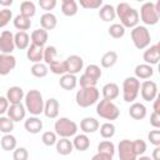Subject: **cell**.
Instances as JSON below:
<instances>
[{"label":"cell","instance_id":"ac0fdd59","mask_svg":"<svg viewBox=\"0 0 160 160\" xmlns=\"http://www.w3.org/2000/svg\"><path fill=\"white\" fill-rule=\"evenodd\" d=\"M25 92L22 90V88L20 86H10L6 91V99L9 101V104H20L21 100H24Z\"/></svg>","mask_w":160,"mask_h":160},{"label":"cell","instance_id":"816d5d0a","mask_svg":"<svg viewBox=\"0 0 160 160\" xmlns=\"http://www.w3.org/2000/svg\"><path fill=\"white\" fill-rule=\"evenodd\" d=\"M39 5L42 10H46V12H50L56 6V0H39Z\"/></svg>","mask_w":160,"mask_h":160},{"label":"cell","instance_id":"bcb514c9","mask_svg":"<svg viewBox=\"0 0 160 160\" xmlns=\"http://www.w3.org/2000/svg\"><path fill=\"white\" fill-rule=\"evenodd\" d=\"M11 19H12V11L10 9L4 8L2 10H0V29L5 28Z\"/></svg>","mask_w":160,"mask_h":160},{"label":"cell","instance_id":"5bb4252c","mask_svg":"<svg viewBox=\"0 0 160 160\" xmlns=\"http://www.w3.org/2000/svg\"><path fill=\"white\" fill-rule=\"evenodd\" d=\"M142 60L148 65L158 64L160 60V45L154 44V45H150L149 48H146V50L142 54Z\"/></svg>","mask_w":160,"mask_h":160},{"label":"cell","instance_id":"8992f818","mask_svg":"<svg viewBox=\"0 0 160 160\" xmlns=\"http://www.w3.org/2000/svg\"><path fill=\"white\" fill-rule=\"evenodd\" d=\"M140 91V80L135 76H128L122 82V99L125 102H134Z\"/></svg>","mask_w":160,"mask_h":160},{"label":"cell","instance_id":"e575fe53","mask_svg":"<svg viewBox=\"0 0 160 160\" xmlns=\"http://www.w3.org/2000/svg\"><path fill=\"white\" fill-rule=\"evenodd\" d=\"M12 22H14V26H15L19 31H26V30H29L30 26H31V20H30L29 18H25V16L20 15V14L14 18Z\"/></svg>","mask_w":160,"mask_h":160},{"label":"cell","instance_id":"11a10c76","mask_svg":"<svg viewBox=\"0 0 160 160\" xmlns=\"http://www.w3.org/2000/svg\"><path fill=\"white\" fill-rule=\"evenodd\" d=\"M91 160H112V156L108 154H102V152H96L91 158Z\"/></svg>","mask_w":160,"mask_h":160},{"label":"cell","instance_id":"7bdbcfd3","mask_svg":"<svg viewBox=\"0 0 160 160\" xmlns=\"http://www.w3.org/2000/svg\"><path fill=\"white\" fill-rule=\"evenodd\" d=\"M84 74L89 75L90 78H92L94 80L98 81V80L101 78L102 71H101L100 66H98V65H95V64H90V65H88V66L85 68V72H84Z\"/></svg>","mask_w":160,"mask_h":160},{"label":"cell","instance_id":"30bf717a","mask_svg":"<svg viewBox=\"0 0 160 160\" xmlns=\"http://www.w3.org/2000/svg\"><path fill=\"white\" fill-rule=\"evenodd\" d=\"M118 154H119L120 160H136L138 159V155L135 154L134 148H132V141L128 139L120 140L118 145Z\"/></svg>","mask_w":160,"mask_h":160},{"label":"cell","instance_id":"4316f807","mask_svg":"<svg viewBox=\"0 0 160 160\" xmlns=\"http://www.w3.org/2000/svg\"><path fill=\"white\" fill-rule=\"evenodd\" d=\"M59 85L64 90H74L76 88V85H78V78H76V75L64 74V75L60 76Z\"/></svg>","mask_w":160,"mask_h":160},{"label":"cell","instance_id":"d6986e66","mask_svg":"<svg viewBox=\"0 0 160 160\" xmlns=\"http://www.w3.org/2000/svg\"><path fill=\"white\" fill-rule=\"evenodd\" d=\"M99 126H100L99 121L91 116H86L80 121V129L82 130L84 134H92L99 130Z\"/></svg>","mask_w":160,"mask_h":160},{"label":"cell","instance_id":"3957f363","mask_svg":"<svg viewBox=\"0 0 160 160\" xmlns=\"http://www.w3.org/2000/svg\"><path fill=\"white\" fill-rule=\"evenodd\" d=\"M100 98V91L98 90L96 86L92 88H81L80 90L76 91L75 95V101L80 108H89L99 101Z\"/></svg>","mask_w":160,"mask_h":160},{"label":"cell","instance_id":"ee69618b","mask_svg":"<svg viewBox=\"0 0 160 160\" xmlns=\"http://www.w3.org/2000/svg\"><path fill=\"white\" fill-rule=\"evenodd\" d=\"M41 141L46 146H52L58 141V135L55 134V131H45L41 135Z\"/></svg>","mask_w":160,"mask_h":160},{"label":"cell","instance_id":"7dc6e473","mask_svg":"<svg viewBox=\"0 0 160 160\" xmlns=\"http://www.w3.org/2000/svg\"><path fill=\"white\" fill-rule=\"evenodd\" d=\"M132 148H134L135 154H136L138 156H141V155L145 154L148 146H146V142H145L144 140H141V139H136V140L132 141Z\"/></svg>","mask_w":160,"mask_h":160},{"label":"cell","instance_id":"680465c9","mask_svg":"<svg viewBox=\"0 0 160 160\" xmlns=\"http://www.w3.org/2000/svg\"><path fill=\"white\" fill-rule=\"evenodd\" d=\"M0 5H2V6H11L12 5V0H0Z\"/></svg>","mask_w":160,"mask_h":160},{"label":"cell","instance_id":"1f68e13d","mask_svg":"<svg viewBox=\"0 0 160 160\" xmlns=\"http://www.w3.org/2000/svg\"><path fill=\"white\" fill-rule=\"evenodd\" d=\"M18 140L11 134H4V136L0 139V146L5 151H14L16 149Z\"/></svg>","mask_w":160,"mask_h":160},{"label":"cell","instance_id":"7402d4cb","mask_svg":"<svg viewBox=\"0 0 160 160\" xmlns=\"http://www.w3.org/2000/svg\"><path fill=\"white\" fill-rule=\"evenodd\" d=\"M101 92H102V98H104L105 100L112 101V100H115V99L119 96L120 90H119L118 84H115V82H108V84H105V85L102 86Z\"/></svg>","mask_w":160,"mask_h":160},{"label":"cell","instance_id":"91938a15","mask_svg":"<svg viewBox=\"0 0 160 160\" xmlns=\"http://www.w3.org/2000/svg\"><path fill=\"white\" fill-rule=\"evenodd\" d=\"M136 160H152L150 156H146V155H141V156H139Z\"/></svg>","mask_w":160,"mask_h":160},{"label":"cell","instance_id":"6f0895ef","mask_svg":"<svg viewBox=\"0 0 160 160\" xmlns=\"http://www.w3.org/2000/svg\"><path fill=\"white\" fill-rule=\"evenodd\" d=\"M152 160H160V146H155L152 150V155L150 156Z\"/></svg>","mask_w":160,"mask_h":160},{"label":"cell","instance_id":"f5cc1de1","mask_svg":"<svg viewBox=\"0 0 160 160\" xmlns=\"http://www.w3.org/2000/svg\"><path fill=\"white\" fill-rule=\"evenodd\" d=\"M150 124H151L152 128L160 129V114L152 111L151 115H150Z\"/></svg>","mask_w":160,"mask_h":160},{"label":"cell","instance_id":"f35d334b","mask_svg":"<svg viewBox=\"0 0 160 160\" xmlns=\"http://www.w3.org/2000/svg\"><path fill=\"white\" fill-rule=\"evenodd\" d=\"M98 152H102V154H108V155L114 156V154H115V145H114V142L110 141V140H102L98 145Z\"/></svg>","mask_w":160,"mask_h":160},{"label":"cell","instance_id":"ba28073f","mask_svg":"<svg viewBox=\"0 0 160 160\" xmlns=\"http://www.w3.org/2000/svg\"><path fill=\"white\" fill-rule=\"evenodd\" d=\"M139 19H141V21L145 24V25H156L159 22V19H160V15L156 12L155 10V6H154V2H144L140 8V15H139Z\"/></svg>","mask_w":160,"mask_h":160},{"label":"cell","instance_id":"f907efd6","mask_svg":"<svg viewBox=\"0 0 160 160\" xmlns=\"http://www.w3.org/2000/svg\"><path fill=\"white\" fill-rule=\"evenodd\" d=\"M148 139H149L150 144H152L155 146H160V130L159 129L151 130L148 134Z\"/></svg>","mask_w":160,"mask_h":160},{"label":"cell","instance_id":"f6af8a7d","mask_svg":"<svg viewBox=\"0 0 160 160\" xmlns=\"http://www.w3.org/2000/svg\"><path fill=\"white\" fill-rule=\"evenodd\" d=\"M79 4H80V6H82L84 9H88V10L100 9L104 5L102 0H80Z\"/></svg>","mask_w":160,"mask_h":160},{"label":"cell","instance_id":"83f0119b","mask_svg":"<svg viewBox=\"0 0 160 160\" xmlns=\"http://www.w3.org/2000/svg\"><path fill=\"white\" fill-rule=\"evenodd\" d=\"M72 146L74 149L79 150V151H86L90 148V139L86 134H79L74 136L72 140Z\"/></svg>","mask_w":160,"mask_h":160},{"label":"cell","instance_id":"7c38bea8","mask_svg":"<svg viewBox=\"0 0 160 160\" xmlns=\"http://www.w3.org/2000/svg\"><path fill=\"white\" fill-rule=\"evenodd\" d=\"M65 66H66V74L76 75L84 68V60L79 55H70L65 59Z\"/></svg>","mask_w":160,"mask_h":160},{"label":"cell","instance_id":"277c9868","mask_svg":"<svg viewBox=\"0 0 160 160\" xmlns=\"http://www.w3.org/2000/svg\"><path fill=\"white\" fill-rule=\"evenodd\" d=\"M132 44L136 49L139 50H144L146 48L150 46V41H151V35L150 31L148 30L146 26L144 25H136L135 28H132L131 32H130Z\"/></svg>","mask_w":160,"mask_h":160},{"label":"cell","instance_id":"44dd1931","mask_svg":"<svg viewBox=\"0 0 160 160\" xmlns=\"http://www.w3.org/2000/svg\"><path fill=\"white\" fill-rule=\"evenodd\" d=\"M24 128L29 134H39L42 130V121L38 116H30L25 120Z\"/></svg>","mask_w":160,"mask_h":160},{"label":"cell","instance_id":"c3c4849f","mask_svg":"<svg viewBox=\"0 0 160 160\" xmlns=\"http://www.w3.org/2000/svg\"><path fill=\"white\" fill-rule=\"evenodd\" d=\"M78 82L80 84V88H92V86H96V84H98L96 80H94L92 78H90L86 74H82L80 76V79L78 80Z\"/></svg>","mask_w":160,"mask_h":160},{"label":"cell","instance_id":"681fc988","mask_svg":"<svg viewBox=\"0 0 160 160\" xmlns=\"http://www.w3.org/2000/svg\"><path fill=\"white\" fill-rule=\"evenodd\" d=\"M12 159L14 160H28L29 159V151L25 148H16L12 151Z\"/></svg>","mask_w":160,"mask_h":160},{"label":"cell","instance_id":"ffe728a7","mask_svg":"<svg viewBox=\"0 0 160 160\" xmlns=\"http://www.w3.org/2000/svg\"><path fill=\"white\" fill-rule=\"evenodd\" d=\"M146 114H148L146 106L141 102H132L129 108V115L134 120H142L146 118Z\"/></svg>","mask_w":160,"mask_h":160},{"label":"cell","instance_id":"f546056e","mask_svg":"<svg viewBox=\"0 0 160 160\" xmlns=\"http://www.w3.org/2000/svg\"><path fill=\"white\" fill-rule=\"evenodd\" d=\"M99 18L105 21V22H109V21H112L115 18H116V14H115V8L110 4H104L100 10H99Z\"/></svg>","mask_w":160,"mask_h":160},{"label":"cell","instance_id":"b9f144b4","mask_svg":"<svg viewBox=\"0 0 160 160\" xmlns=\"http://www.w3.org/2000/svg\"><path fill=\"white\" fill-rule=\"evenodd\" d=\"M49 69L52 74L55 75H64L66 74V66H65V60L60 61V60H56L54 61L52 64L49 65Z\"/></svg>","mask_w":160,"mask_h":160},{"label":"cell","instance_id":"d590c367","mask_svg":"<svg viewBox=\"0 0 160 160\" xmlns=\"http://www.w3.org/2000/svg\"><path fill=\"white\" fill-rule=\"evenodd\" d=\"M30 71H31V75L32 76L41 79V78H45L48 75L49 68H48V65L45 62H36V64H32Z\"/></svg>","mask_w":160,"mask_h":160},{"label":"cell","instance_id":"60d3db41","mask_svg":"<svg viewBox=\"0 0 160 160\" xmlns=\"http://www.w3.org/2000/svg\"><path fill=\"white\" fill-rule=\"evenodd\" d=\"M14 130V121L8 116H0V131L2 134H11Z\"/></svg>","mask_w":160,"mask_h":160},{"label":"cell","instance_id":"52a82bcc","mask_svg":"<svg viewBox=\"0 0 160 160\" xmlns=\"http://www.w3.org/2000/svg\"><path fill=\"white\" fill-rule=\"evenodd\" d=\"M96 114L105 120H110V122H111L112 120H116L119 118L120 110L112 101L102 99L96 105Z\"/></svg>","mask_w":160,"mask_h":160},{"label":"cell","instance_id":"8fae6325","mask_svg":"<svg viewBox=\"0 0 160 160\" xmlns=\"http://www.w3.org/2000/svg\"><path fill=\"white\" fill-rule=\"evenodd\" d=\"M15 49L14 34L10 30H4L0 34V52L1 54H12Z\"/></svg>","mask_w":160,"mask_h":160},{"label":"cell","instance_id":"db71d44e","mask_svg":"<svg viewBox=\"0 0 160 160\" xmlns=\"http://www.w3.org/2000/svg\"><path fill=\"white\" fill-rule=\"evenodd\" d=\"M9 105H10V104H9L8 99H6L5 96H0V116L8 111Z\"/></svg>","mask_w":160,"mask_h":160},{"label":"cell","instance_id":"2e32d148","mask_svg":"<svg viewBox=\"0 0 160 160\" xmlns=\"http://www.w3.org/2000/svg\"><path fill=\"white\" fill-rule=\"evenodd\" d=\"M59 110H60V104L55 98H50L45 101L44 104V114L46 118L49 119H56L59 115Z\"/></svg>","mask_w":160,"mask_h":160},{"label":"cell","instance_id":"d6a6232c","mask_svg":"<svg viewBox=\"0 0 160 160\" xmlns=\"http://www.w3.org/2000/svg\"><path fill=\"white\" fill-rule=\"evenodd\" d=\"M116 62H118V52H116V51H112V50L105 52V54L101 56V60H100L101 66L105 68V69L112 68Z\"/></svg>","mask_w":160,"mask_h":160},{"label":"cell","instance_id":"74e56055","mask_svg":"<svg viewBox=\"0 0 160 160\" xmlns=\"http://www.w3.org/2000/svg\"><path fill=\"white\" fill-rule=\"evenodd\" d=\"M99 129H100V135L104 139H111L115 135V131H116L115 125L112 122H110V121L104 122L101 126H99Z\"/></svg>","mask_w":160,"mask_h":160},{"label":"cell","instance_id":"6da1fadb","mask_svg":"<svg viewBox=\"0 0 160 160\" xmlns=\"http://www.w3.org/2000/svg\"><path fill=\"white\" fill-rule=\"evenodd\" d=\"M115 14L120 19V24L126 28H135L139 22V12L136 9L131 8L128 2H119L115 8Z\"/></svg>","mask_w":160,"mask_h":160},{"label":"cell","instance_id":"f1b7e54d","mask_svg":"<svg viewBox=\"0 0 160 160\" xmlns=\"http://www.w3.org/2000/svg\"><path fill=\"white\" fill-rule=\"evenodd\" d=\"M48 38H49V34L46 30L44 29H36L31 32L30 35V39H31V44H35V45H39V46H44L48 41Z\"/></svg>","mask_w":160,"mask_h":160},{"label":"cell","instance_id":"4dcf8cb0","mask_svg":"<svg viewBox=\"0 0 160 160\" xmlns=\"http://www.w3.org/2000/svg\"><path fill=\"white\" fill-rule=\"evenodd\" d=\"M79 11L78 2L75 0H62L61 1V12L65 16H75Z\"/></svg>","mask_w":160,"mask_h":160},{"label":"cell","instance_id":"8d00e7d4","mask_svg":"<svg viewBox=\"0 0 160 160\" xmlns=\"http://www.w3.org/2000/svg\"><path fill=\"white\" fill-rule=\"evenodd\" d=\"M58 50L55 46L52 45H49V46H45L44 48V58L42 60L45 61V64L49 66L50 64H52L54 61H56L58 59Z\"/></svg>","mask_w":160,"mask_h":160},{"label":"cell","instance_id":"484cf974","mask_svg":"<svg viewBox=\"0 0 160 160\" xmlns=\"http://www.w3.org/2000/svg\"><path fill=\"white\" fill-rule=\"evenodd\" d=\"M14 44L19 50H25L30 45V36L26 31H18L14 34Z\"/></svg>","mask_w":160,"mask_h":160},{"label":"cell","instance_id":"e0dca14e","mask_svg":"<svg viewBox=\"0 0 160 160\" xmlns=\"http://www.w3.org/2000/svg\"><path fill=\"white\" fill-rule=\"evenodd\" d=\"M26 58L30 60L32 64L41 62L44 58V46H39L35 44H30L28 50H26Z\"/></svg>","mask_w":160,"mask_h":160},{"label":"cell","instance_id":"603a6c76","mask_svg":"<svg viewBox=\"0 0 160 160\" xmlns=\"http://www.w3.org/2000/svg\"><path fill=\"white\" fill-rule=\"evenodd\" d=\"M40 25L44 30H54L58 25V18L52 12H45L40 16Z\"/></svg>","mask_w":160,"mask_h":160},{"label":"cell","instance_id":"d4e9b609","mask_svg":"<svg viewBox=\"0 0 160 160\" xmlns=\"http://www.w3.org/2000/svg\"><path fill=\"white\" fill-rule=\"evenodd\" d=\"M55 146H56V151H58V154L64 155V156L70 155V154L72 152V150H74L72 141H71L70 139H68V138H60V140L56 141Z\"/></svg>","mask_w":160,"mask_h":160},{"label":"cell","instance_id":"9f6ffc18","mask_svg":"<svg viewBox=\"0 0 160 160\" xmlns=\"http://www.w3.org/2000/svg\"><path fill=\"white\" fill-rule=\"evenodd\" d=\"M152 102H154V105H152V110H154V112L160 114V98L158 96Z\"/></svg>","mask_w":160,"mask_h":160},{"label":"cell","instance_id":"9c48e42d","mask_svg":"<svg viewBox=\"0 0 160 160\" xmlns=\"http://www.w3.org/2000/svg\"><path fill=\"white\" fill-rule=\"evenodd\" d=\"M141 98L145 101H154L159 95H158V85L152 80H145L140 84V91Z\"/></svg>","mask_w":160,"mask_h":160},{"label":"cell","instance_id":"5b68a950","mask_svg":"<svg viewBox=\"0 0 160 160\" xmlns=\"http://www.w3.org/2000/svg\"><path fill=\"white\" fill-rule=\"evenodd\" d=\"M54 130H55V134L60 138H71V136H75L76 132H78V124L75 121H72L71 119L66 118V116H62V118H59L55 124H54Z\"/></svg>","mask_w":160,"mask_h":160},{"label":"cell","instance_id":"ab89813d","mask_svg":"<svg viewBox=\"0 0 160 160\" xmlns=\"http://www.w3.org/2000/svg\"><path fill=\"white\" fill-rule=\"evenodd\" d=\"M108 31H109V35L114 39H121L125 35V28L121 24H111Z\"/></svg>","mask_w":160,"mask_h":160},{"label":"cell","instance_id":"4fadbf2b","mask_svg":"<svg viewBox=\"0 0 160 160\" xmlns=\"http://www.w3.org/2000/svg\"><path fill=\"white\" fill-rule=\"evenodd\" d=\"M16 66V58L12 54H0V75L10 74Z\"/></svg>","mask_w":160,"mask_h":160},{"label":"cell","instance_id":"9a60e30c","mask_svg":"<svg viewBox=\"0 0 160 160\" xmlns=\"http://www.w3.org/2000/svg\"><path fill=\"white\" fill-rule=\"evenodd\" d=\"M6 114H8L9 119H11L14 122H18V121H21V120L25 119L26 109L21 102L20 104H11V105H9V109H8Z\"/></svg>","mask_w":160,"mask_h":160},{"label":"cell","instance_id":"836d02e7","mask_svg":"<svg viewBox=\"0 0 160 160\" xmlns=\"http://www.w3.org/2000/svg\"><path fill=\"white\" fill-rule=\"evenodd\" d=\"M35 14H36V8H35V4L32 1L26 0V1H22L20 4V15L31 19Z\"/></svg>","mask_w":160,"mask_h":160},{"label":"cell","instance_id":"cb8c5ba5","mask_svg":"<svg viewBox=\"0 0 160 160\" xmlns=\"http://www.w3.org/2000/svg\"><path fill=\"white\" fill-rule=\"evenodd\" d=\"M135 78L139 80V79H141V80H148V79H150L152 75H154V69H152V66L151 65H148V64H139V65H136V68H135Z\"/></svg>","mask_w":160,"mask_h":160},{"label":"cell","instance_id":"7a4b0ae2","mask_svg":"<svg viewBox=\"0 0 160 160\" xmlns=\"http://www.w3.org/2000/svg\"><path fill=\"white\" fill-rule=\"evenodd\" d=\"M24 106L26 109V111H29L32 116H38L40 115L42 111H44V98H42V94L36 90V89H32V90H29L25 96H24Z\"/></svg>","mask_w":160,"mask_h":160}]
</instances>
